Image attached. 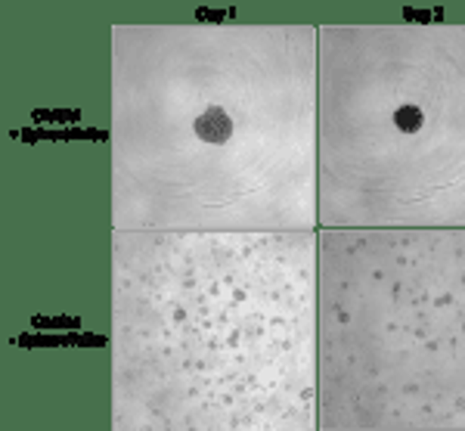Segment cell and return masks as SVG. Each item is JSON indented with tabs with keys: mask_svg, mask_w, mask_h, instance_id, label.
I'll use <instances>...</instances> for the list:
<instances>
[{
	"mask_svg": "<svg viewBox=\"0 0 465 431\" xmlns=\"http://www.w3.org/2000/svg\"><path fill=\"white\" fill-rule=\"evenodd\" d=\"M394 124H397V131H404V134H416L425 124V115L419 106H400L394 112Z\"/></svg>",
	"mask_w": 465,
	"mask_h": 431,
	"instance_id": "obj_2",
	"label": "cell"
},
{
	"mask_svg": "<svg viewBox=\"0 0 465 431\" xmlns=\"http://www.w3.org/2000/svg\"><path fill=\"white\" fill-rule=\"evenodd\" d=\"M196 137L205 140V143H214V146L227 143L232 137V118L227 115V109L208 106L202 115L196 118Z\"/></svg>",
	"mask_w": 465,
	"mask_h": 431,
	"instance_id": "obj_1",
	"label": "cell"
}]
</instances>
